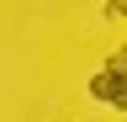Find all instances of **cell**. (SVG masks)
Here are the masks:
<instances>
[{
    "label": "cell",
    "instance_id": "6da1fadb",
    "mask_svg": "<svg viewBox=\"0 0 127 122\" xmlns=\"http://www.w3.org/2000/svg\"><path fill=\"white\" fill-rule=\"evenodd\" d=\"M90 96L106 101V106H127V58L122 53H111V64L90 80Z\"/></svg>",
    "mask_w": 127,
    "mask_h": 122
}]
</instances>
